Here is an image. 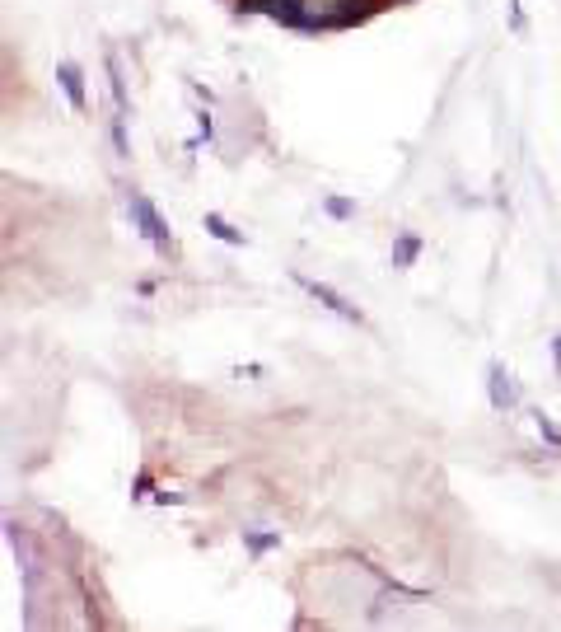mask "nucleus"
<instances>
[{
	"instance_id": "1",
	"label": "nucleus",
	"mask_w": 561,
	"mask_h": 632,
	"mask_svg": "<svg viewBox=\"0 0 561 632\" xmlns=\"http://www.w3.org/2000/svg\"><path fill=\"white\" fill-rule=\"evenodd\" d=\"M243 10H267L280 24H295V29H314V19L304 14V0H243Z\"/></svg>"
},
{
	"instance_id": "2",
	"label": "nucleus",
	"mask_w": 561,
	"mask_h": 632,
	"mask_svg": "<svg viewBox=\"0 0 561 632\" xmlns=\"http://www.w3.org/2000/svg\"><path fill=\"white\" fill-rule=\"evenodd\" d=\"M295 282H300V286H304L309 295H314L319 305H328L332 314H342V319H356V323H360V310H356V305H347V300L337 295L332 286H323V282H309V277H295Z\"/></svg>"
},
{
	"instance_id": "3",
	"label": "nucleus",
	"mask_w": 561,
	"mask_h": 632,
	"mask_svg": "<svg viewBox=\"0 0 561 632\" xmlns=\"http://www.w3.org/2000/svg\"><path fill=\"white\" fill-rule=\"evenodd\" d=\"M131 215H136V221H140V230H146L155 244H159V249H168V225L159 221V211L146 202V197H131Z\"/></svg>"
},
{
	"instance_id": "4",
	"label": "nucleus",
	"mask_w": 561,
	"mask_h": 632,
	"mask_svg": "<svg viewBox=\"0 0 561 632\" xmlns=\"http://www.w3.org/2000/svg\"><path fill=\"white\" fill-rule=\"evenodd\" d=\"M375 5H370V0H342V10H332V14H323L319 24H332V29H347V24L351 19H365V14H370ZM319 24H314V29H319Z\"/></svg>"
},
{
	"instance_id": "5",
	"label": "nucleus",
	"mask_w": 561,
	"mask_h": 632,
	"mask_svg": "<svg viewBox=\"0 0 561 632\" xmlns=\"http://www.w3.org/2000/svg\"><path fill=\"white\" fill-rule=\"evenodd\" d=\"M491 403L496 407H510L515 403V384H510V375H505L500 366H491Z\"/></svg>"
},
{
	"instance_id": "6",
	"label": "nucleus",
	"mask_w": 561,
	"mask_h": 632,
	"mask_svg": "<svg viewBox=\"0 0 561 632\" xmlns=\"http://www.w3.org/2000/svg\"><path fill=\"white\" fill-rule=\"evenodd\" d=\"M56 75H62V90H66V99L75 103V108H84V85H80V71L66 62L62 71H56Z\"/></svg>"
},
{
	"instance_id": "7",
	"label": "nucleus",
	"mask_w": 561,
	"mask_h": 632,
	"mask_svg": "<svg viewBox=\"0 0 561 632\" xmlns=\"http://www.w3.org/2000/svg\"><path fill=\"white\" fill-rule=\"evenodd\" d=\"M206 230H211L215 239H224V244H243V235H239V230H230V225L220 221V215H206Z\"/></svg>"
},
{
	"instance_id": "8",
	"label": "nucleus",
	"mask_w": 561,
	"mask_h": 632,
	"mask_svg": "<svg viewBox=\"0 0 561 632\" xmlns=\"http://www.w3.org/2000/svg\"><path fill=\"white\" fill-rule=\"evenodd\" d=\"M412 254H416V239H403V244H398V258H393V263L403 267V263H412Z\"/></svg>"
},
{
	"instance_id": "9",
	"label": "nucleus",
	"mask_w": 561,
	"mask_h": 632,
	"mask_svg": "<svg viewBox=\"0 0 561 632\" xmlns=\"http://www.w3.org/2000/svg\"><path fill=\"white\" fill-rule=\"evenodd\" d=\"M538 431L547 436V441H552V445H561V431H556V426H552V422L543 417V412H538Z\"/></svg>"
},
{
	"instance_id": "10",
	"label": "nucleus",
	"mask_w": 561,
	"mask_h": 632,
	"mask_svg": "<svg viewBox=\"0 0 561 632\" xmlns=\"http://www.w3.org/2000/svg\"><path fill=\"white\" fill-rule=\"evenodd\" d=\"M328 211L337 215V221H347V215H351V202H342V197H332V202H328Z\"/></svg>"
},
{
	"instance_id": "11",
	"label": "nucleus",
	"mask_w": 561,
	"mask_h": 632,
	"mask_svg": "<svg viewBox=\"0 0 561 632\" xmlns=\"http://www.w3.org/2000/svg\"><path fill=\"white\" fill-rule=\"evenodd\" d=\"M248 543H252V553H262V548L276 543V534H248Z\"/></svg>"
},
{
	"instance_id": "12",
	"label": "nucleus",
	"mask_w": 561,
	"mask_h": 632,
	"mask_svg": "<svg viewBox=\"0 0 561 632\" xmlns=\"http://www.w3.org/2000/svg\"><path fill=\"white\" fill-rule=\"evenodd\" d=\"M556 366H561V338H556Z\"/></svg>"
}]
</instances>
